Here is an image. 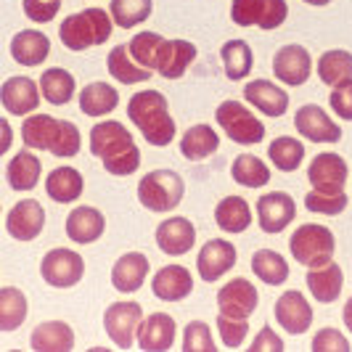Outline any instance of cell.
Wrapping results in <instances>:
<instances>
[{"mask_svg":"<svg viewBox=\"0 0 352 352\" xmlns=\"http://www.w3.org/2000/svg\"><path fill=\"white\" fill-rule=\"evenodd\" d=\"M157 247L167 257H180L196 244V228L188 217H167L157 226Z\"/></svg>","mask_w":352,"mask_h":352,"instance_id":"obj_18","label":"cell"},{"mask_svg":"<svg viewBox=\"0 0 352 352\" xmlns=\"http://www.w3.org/2000/svg\"><path fill=\"white\" fill-rule=\"evenodd\" d=\"M133 146H135V141H133L130 130L124 124L114 122V120H104L90 130V154L98 159L122 154Z\"/></svg>","mask_w":352,"mask_h":352,"instance_id":"obj_21","label":"cell"},{"mask_svg":"<svg viewBox=\"0 0 352 352\" xmlns=\"http://www.w3.org/2000/svg\"><path fill=\"white\" fill-rule=\"evenodd\" d=\"M244 98H247V104H252L260 114H267V117H283L286 109H289V93H283L270 80H252V82H247Z\"/></svg>","mask_w":352,"mask_h":352,"instance_id":"obj_25","label":"cell"},{"mask_svg":"<svg viewBox=\"0 0 352 352\" xmlns=\"http://www.w3.org/2000/svg\"><path fill=\"white\" fill-rule=\"evenodd\" d=\"M276 323L292 336L307 334L313 326V305L305 300L302 292L289 289L276 302Z\"/></svg>","mask_w":352,"mask_h":352,"instance_id":"obj_10","label":"cell"},{"mask_svg":"<svg viewBox=\"0 0 352 352\" xmlns=\"http://www.w3.org/2000/svg\"><path fill=\"white\" fill-rule=\"evenodd\" d=\"M342 320H344V326H347V331L352 334V297L344 302V310H342Z\"/></svg>","mask_w":352,"mask_h":352,"instance_id":"obj_55","label":"cell"},{"mask_svg":"<svg viewBox=\"0 0 352 352\" xmlns=\"http://www.w3.org/2000/svg\"><path fill=\"white\" fill-rule=\"evenodd\" d=\"M45 228V210L35 199H21L6 214V230L14 241H35Z\"/></svg>","mask_w":352,"mask_h":352,"instance_id":"obj_11","label":"cell"},{"mask_svg":"<svg viewBox=\"0 0 352 352\" xmlns=\"http://www.w3.org/2000/svg\"><path fill=\"white\" fill-rule=\"evenodd\" d=\"M305 3H307V6H329L331 0H305Z\"/></svg>","mask_w":352,"mask_h":352,"instance_id":"obj_56","label":"cell"},{"mask_svg":"<svg viewBox=\"0 0 352 352\" xmlns=\"http://www.w3.org/2000/svg\"><path fill=\"white\" fill-rule=\"evenodd\" d=\"M64 228H67L69 241H74V244H93V241H98V239L104 236L106 217H104V212H98L96 207L82 204V207H74V210L69 212Z\"/></svg>","mask_w":352,"mask_h":352,"instance_id":"obj_24","label":"cell"},{"mask_svg":"<svg viewBox=\"0 0 352 352\" xmlns=\"http://www.w3.org/2000/svg\"><path fill=\"white\" fill-rule=\"evenodd\" d=\"M127 120L141 130L146 143L151 146H170L175 141V120L167 111V98L159 90H141L133 93L127 101Z\"/></svg>","mask_w":352,"mask_h":352,"instance_id":"obj_1","label":"cell"},{"mask_svg":"<svg viewBox=\"0 0 352 352\" xmlns=\"http://www.w3.org/2000/svg\"><path fill=\"white\" fill-rule=\"evenodd\" d=\"M318 77L329 88H339V85L352 82V53L342 51V48L326 51L318 58Z\"/></svg>","mask_w":352,"mask_h":352,"instance_id":"obj_37","label":"cell"},{"mask_svg":"<svg viewBox=\"0 0 352 352\" xmlns=\"http://www.w3.org/2000/svg\"><path fill=\"white\" fill-rule=\"evenodd\" d=\"M297 217V204L294 199L283 191H270L257 199V220L263 233H281L289 228V223Z\"/></svg>","mask_w":352,"mask_h":352,"instance_id":"obj_15","label":"cell"},{"mask_svg":"<svg viewBox=\"0 0 352 352\" xmlns=\"http://www.w3.org/2000/svg\"><path fill=\"white\" fill-rule=\"evenodd\" d=\"M80 146H82V138H80V127L69 120H61L58 122V133H56V141L51 146V154L58 159H72L80 154Z\"/></svg>","mask_w":352,"mask_h":352,"instance_id":"obj_45","label":"cell"},{"mask_svg":"<svg viewBox=\"0 0 352 352\" xmlns=\"http://www.w3.org/2000/svg\"><path fill=\"white\" fill-rule=\"evenodd\" d=\"M230 177L244 186V188H263L270 180V170L260 157H252V154H241V157L233 159L230 164Z\"/></svg>","mask_w":352,"mask_h":352,"instance_id":"obj_41","label":"cell"},{"mask_svg":"<svg viewBox=\"0 0 352 352\" xmlns=\"http://www.w3.org/2000/svg\"><path fill=\"white\" fill-rule=\"evenodd\" d=\"M260 305L257 286L249 283L247 278H233L220 292H217V307L220 316L228 318H249Z\"/></svg>","mask_w":352,"mask_h":352,"instance_id":"obj_16","label":"cell"},{"mask_svg":"<svg viewBox=\"0 0 352 352\" xmlns=\"http://www.w3.org/2000/svg\"><path fill=\"white\" fill-rule=\"evenodd\" d=\"M151 292L162 302H183L194 292V276L183 265H164L151 278Z\"/></svg>","mask_w":352,"mask_h":352,"instance_id":"obj_20","label":"cell"},{"mask_svg":"<svg viewBox=\"0 0 352 352\" xmlns=\"http://www.w3.org/2000/svg\"><path fill=\"white\" fill-rule=\"evenodd\" d=\"M294 127L310 143H339L342 127L326 114V109L318 104H305L294 114Z\"/></svg>","mask_w":352,"mask_h":352,"instance_id":"obj_13","label":"cell"},{"mask_svg":"<svg viewBox=\"0 0 352 352\" xmlns=\"http://www.w3.org/2000/svg\"><path fill=\"white\" fill-rule=\"evenodd\" d=\"M148 270H151V263H148L146 254L127 252L111 267V286L117 292H122V294H135L143 286V281H146Z\"/></svg>","mask_w":352,"mask_h":352,"instance_id":"obj_23","label":"cell"},{"mask_svg":"<svg viewBox=\"0 0 352 352\" xmlns=\"http://www.w3.org/2000/svg\"><path fill=\"white\" fill-rule=\"evenodd\" d=\"M292 257L305 267H320V265L331 263L336 249L334 233L320 226V223H305L292 233Z\"/></svg>","mask_w":352,"mask_h":352,"instance_id":"obj_4","label":"cell"},{"mask_svg":"<svg viewBox=\"0 0 352 352\" xmlns=\"http://www.w3.org/2000/svg\"><path fill=\"white\" fill-rule=\"evenodd\" d=\"M217 148H220V135L210 124H194L180 138V154L186 159H191V162L212 157Z\"/></svg>","mask_w":352,"mask_h":352,"instance_id":"obj_36","label":"cell"},{"mask_svg":"<svg viewBox=\"0 0 352 352\" xmlns=\"http://www.w3.org/2000/svg\"><path fill=\"white\" fill-rule=\"evenodd\" d=\"M40 85H37L32 77H24V74H16V77H8L3 85H0V104L8 114L14 117H27L37 111L40 106Z\"/></svg>","mask_w":352,"mask_h":352,"instance_id":"obj_12","label":"cell"},{"mask_svg":"<svg viewBox=\"0 0 352 352\" xmlns=\"http://www.w3.org/2000/svg\"><path fill=\"white\" fill-rule=\"evenodd\" d=\"M217 331L220 339L228 350H236L244 344V339L249 334V318H228V316H217Z\"/></svg>","mask_w":352,"mask_h":352,"instance_id":"obj_48","label":"cell"},{"mask_svg":"<svg viewBox=\"0 0 352 352\" xmlns=\"http://www.w3.org/2000/svg\"><path fill=\"white\" fill-rule=\"evenodd\" d=\"M162 40L164 37L159 35V32H148V30H143L138 35H133V40L127 43V51L130 56L146 67V69H157V53H159V45H162Z\"/></svg>","mask_w":352,"mask_h":352,"instance_id":"obj_44","label":"cell"},{"mask_svg":"<svg viewBox=\"0 0 352 352\" xmlns=\"http://www.w3.org/2000/svg\"><path fill=\"white\" fill-rule=\"evenodd\" d=\"M120 106V93L109 82H90L80 93V111L85 117H106Z\"/></svg>","mask_w":352,"mask_h":352,"instance_id":"obj_34","label":"cell"},{"mask_svg":"<svg viewBox=\"0 0 352 352\" xmlns=\"http://www.w3.org/2000/svg\"><path fill=\"white\" fill-rule=\"evenodd\" d=\"M310 72H313V58L310 51L305 45H283L273 56V74L276 80L289 85V88H300L310 80Z\"/></svg>","mask_w":352,"mask_h":352,"instance_id":"obj_9","label":"cell"},{"mask_svg":"<svg viewBox=\"0 0 352 352\" xmlns=\"http://www.w3.org/2000/svg\"><path fill=\"white\" fill-rule=\"evenodd\" d=\"M106 69H109V74H111L120 85H138V82L151 80V74H154V72L141 67V64L130 56L127 45H117V48L109 51V56H106Z\"/></svg>","mask_w":352,"mask_h":352,"instance_id":"obj_31","label":"cell"},{"mask_svg":"<svg viewBox=\"0 0 352 352\" xmlns=\"http://www.w3.org/2000/svg\"><path fill=\"white\" fill-rule=\"evenodd\" d=\"M43 175V162L32 154V148H21L19 154L11 157L8 167H6V177H8V186L19 191V194H27L32 191Z\"/></svg>","mask_w":352,"mask_h":352,"instance_id":"obj_28","label":"cell"},{"mask_svg":"<svg viewBox=\"0 0 352 352\" xmlns=\"http://www.w3.org/2000/svg\"><path fill=\"white\" fill-rule=\"evenodd\" d=\"M329 101H331V111H334V114H339L342 120L352 122V82L339 85V88H331Z\"/></svg>","mask_w":352,"mask_h":352,"instance_id":"obj_52","label":"cell"},{"mask_svg":"<svg viewBox=\"0 0 352 352\" xmlns=\"http://www.w3.org/2000/svg\"><path fill=\"white\" fill-rule=\"evenodd\" d=\"M30 347L35 352H72L74 350V331L64 320H45L32 331Z\"/></svg>","mask_w":352,"mask_h":352,"instance_id":"obj_30","label":"cell"},{"mask_svg":"<svg viewBox=\"0 0 352 352\" xmlns=\"http://www.w3.org/2000/svg\"><path fill=\"white\" fill-rule=\"evenodd\" d=\"M252 273L267 286H281L289 281V263L276 249H257L252 254Z\"/></svg>","mask_w":352,"mask_h":352,"instance_id":"obj_38","label":"cell"},{"mask_svg":"<svg viewBox=\"0 0 352 352\" xmlns=\"http://www.w3.org/2000/svg\"><path fill=\"white\" fill-rule=\"evenodd\" d=\"M214 223L226 233H244L252 226V207L241 196H226L214 207Z\"/></svg>","mask_w":352,"mask_h":352,"instance_id":"obj_32","label":"cell"},{"mask_svg":"<svg viewBox=\"0 0 352 352\" xmlns=\"http://www.w3.org/2000/svg\"><path fill=\"white\" fill-rule=\"evenodd\" d=\"M267 157L273 162L276 170L281 173H294L302 167V159H305V146L297 138H289V135H281L276 141H270L267 146Z\"/></svg>","mask_w":352,"mask_h":352,"instance_id":"obj_42","label":"cell"},{"mask_svg":"<svg viewBox=\"0 0 352 352\" xmlns=\"http://www.w3.org/2000/svg\"><path fill=\"white\" fill-rule=\"evenodd\" d=\"M305 207L307 212H316V214H342L347 210V194H329V191H307L305 196Z\"/></svg>","mask_w":352,"mask_h":352,"instance_id":"obj_46","label":"cell"},{"mask_svg":"<svg viewBox=\"0 0 352 352\" xmlns=\"http://www.w3.org/2000/svg\"><path fill=\"white\" fill-rule=\"evenodd\" d=\"M24 6V16L35 24H48L56 19L58 8H61V0H21Z\"/></svg>","mask_w":352,"mask_h":352,"instance_id":"obj_51","label":"cell"},{"mask_svg":"<svg viewBox=\"0 0 352 352\" xmlns=\"http://www.w3.org/2000/svg\"><path fill=\"white\" fill-rule=\"evenodd\" d=\"M175 318L167 313H151L138 323V347L146 352H167L175 344Z\"/></svg>","mask_w":352,"mask_h":352,"instance_id":"obj_19","label":"cell"},{"mask_svg":"<svg viewBox=\"0 0 352 352\" xmlns=\"http://www.w3.org/2000/svg\"><path fill=\"white\" fill-rule=\"evenodd\" d=\"M307 289H310V294L316 297L318 302H323V305H331V302L339 300V294H342V286H344V273H342V267L331 260V263L320 265V267H307Z\"/></svg>","mask_w":352,"mask_h":352,"instance_id":"obj_26","label":"cell"},{"mask_svg":"<svg viewBox=\"0 0 352 352\" xmlns=\"http://www.w3.org/2000/svg\"><path fill=\"white\" fill-rule=\"evenodd\" d=\"M347 162L339 157V154H316L310 162V170H307V180L313 183L316 191H329V194H342L344 186H347Z\"/></svg>","mask_w":352,"mask_h":352,"instance_id":"obj_14","label":"cell"},{"mask_svg":"<svg viewBox=\"0 0 352 352\" xmlns=\"http://www.w3.org/2000/svg\"><path fill=\"white\" fill-rule=\"evenodd\" d=\"M111 30L114 21L104 8H85L61 21L58 37L69 51H88L93 45H104L111 37Z\"/></svg>","mask_w":352,"mask_h":352,"instance_id":"obj_2","label":"cell"},{"mask_svg":"<svg viewBox=\"0 0 352 352\" xmlns=\"http://www.w3.org/2000/svg\"><path fill=\"white\" fill-rule=\"evenodd\" d=\"M214 339H212L210 326L204 320H191L183 331V352H214Z\"/></svg>","mask_w":352,"mask_h":352,"instance_id":"obj_47","label":"cell"},{"mask_svg":"<svg viewBox=\"0 0 352 352\" xmlns=\"http://www.w3.org/2000/svg\"><path fill=\"white\" fill-rule=\"evenodd\" d=\"M51 53V40L40 30H21L11 40V58L21 67H40Z\"/></svg>","mask_w":352,"mask_h":352,"instance_id":"obj_27","label":"cell"},{"mask_svg":"<svg viewBox=\"0 0 352 352\" xmlns=\"http://www.w3.org/2000/svg\"><path fill=\"white\" fill-rule=\"evenodd\" d=\"M289 16L286 0H233L230 19L239 27H260L265 32L278 30Z\"/></svg>","mask_w":352,"mask_h":352,"instance_id":"obj_6","label":"cell"},{"mask_svg":"<svg viewBox=\"0 0 352 352\" xmlns=\"http://www.w3.org/2000/svg\"><path fill=\"white\" fill-rule=\"evenodd\" d=\"M40 96L53 106H64L74 98V90H77V82L72 77V72L61 69V67H51L40 74Z\"/></svg>","mask_w":352,"mask_h":352,"instance_id":"obj_35","label":"cell"},{"mask_svg":"<svg viewBox=\"0 0 352 352\" xmlns=\"http://www.w3.org/2000/svg\"><path fill=\"white\" fill-rule=\"evenodd\" d=\"M143 320V307L138 302H114L109 305L104 313V329L109 339L120 347V350H130L135 342V331L138 323Z\"/></svg>","mask_w":352,"mask_h":352,"instance_id":"obj_8","label":"cell"},{"mask_svg":"<svg viewBox=\"0 0 352 352\" xmlns=\"http://www.w3.org/2000/svg\"><path fill=\"white\" fill-rule=\"evenodd\" d=\"M101 162H104V170L109 175H117V177L133 175V173L141 167V148L133 146V148H127L122 154L106 157V159H101Z\"/></svg>","mask_w":352,"mask_h":352,"instance_id":"obj_49","label":"cell"},{"mask_svg":"<svg viewBox=\"0 0 352 352\" xmlns=\"http://www.w3.org/2000/svg\"><path fill=\"white\" fill-rule=\"evenodd\" d=\"M196 45L188 40H162L157 53V69L164 80H180L186 69L194 64Z\"/></svg>","mask_w":352,"mask_h":352,"instance_id":"obj_22","label":"cell"},{"mask_svg":"<svg viewBox=\"0 0 352 352\" xmlns=\"http://www.w3.org/2000/svg\"><path fill=\"white\" fill-rule=\"evenodd\" d=\"M30 302L24 292L16 286H3L0 289V331H16L19 326L27 320Z\"/></svg>","mask_w":352,"mask_h":352,"instance_id":"obj_39","label":"cell"},{"mask_svg":"<svg viewBox=\"0 0 352 352\" xmlns=\"http://www.w3.org/2000/svg\"><path fill=\"white\" fill-rule=\"evenodd\" d=\"M249 352H281L286 350L283 347V339L270 326H265V329H260V334L252 339V344L247 347Z\"/></svg>","mask_w":352,"mask_h":352,"instance_id":"obj_53","label":"cell"},{"mask_svg":"<svg viewBox=\"0 0 352 352\" xmlns=\"http://www.w3.org/2000/svg\"><path fill=\"white\" fill-rule=\"evenodd\" d=\"M154 3L151 0H111L109 16L120 30H133L151 16Z\"/></svg>","mask_w":352,"mask_h":352,"instance_id":"obj_43","label":"cell"},{"mask_svg":"<svg viewBox=\"0 0 352 352\" xmlns=\"http://www.w3.org/2000/svg\"><path fill=\"white\" fill-rule=\"evenodd\" d=\"M58 122L51 114H27V120L21 124V141L32 151H51L56 133H58Z\"/></svg>","mask_w":352,"mask_h":352,"instance_id":"obj_33","label":"cell"},{"mask_svg":"<svg viewBox=\"0 0 352 352\" xmlns=\"http://www.w3.org/2000/svg\"><path fill=\"white\" fill-rule=\"evenodd\" d=\"M313 352H350V342L347 336L336 329H320L316 336H313V344H310Z\"/></svg>","mask_w":352,"mask_h":352,"instance_id":"obj_50","label":"cell"},{"mask_svg":"<svg viewBox=\"0 0 352 352\" xmlns=\"http://www.w3.org/2000/svg\"><path fill=\"white\" fill-rule=\"evenodd\" d=\"M82 191H85V177L69 164L56 167L45 177V194L51 196L56 204H72L82 196Z\"/></svg>","mask_w":352,"mask_h":352,"instance_id":"obj_29","label":"cell"},{"mask_svg":"<svg viewBox=\"0 0 352 352\" xmlns=\"http://www.w3.org/2000/svg\"><path fill=\"white\" fill-rule=\"evenodd\" d=\"M233 265H236V247L226 239L207 241L199 252V257H196V270L204 278V283L220 281Z\"/></svg>","mask_w":352,"mask_h":352,"instance_id":"obj_17","label":"cell"},{"mask_svg":"<svg viewBox=\"0 0 352 352\" xmlns=\"http://www.w3.org/2000/svg\"><path fill=\"white\" fill-rule=\"evenodd\" d=\"M214 120L230 141L239 143V146H257L265 141L263 120H257L247 109V104H241V101H233V98L223 101L214 111Z\"/></svg>","mask_w":352,"mask_h":352,"instance_id":"obj_5","label":"cell"},{"mask_svg":"<svg viewBox=\"0 0 352 352\" xmlns=\"http://www.w3.org/2000/svg\"><path fill=\"white\" fill-rule=\"evenodd\" d=\"M11 143H14V130H11V124H8L6 117H0V157H6Z\"/></svg>","mask_w":352,"mask_h":352,"instance_id":"obj_54","label":"cell"},{"mask_svg":"<svg viewBox=\"0 0 352 352\" xmlns=\"http://www.w3.org/2000/svg\"><path fill=\"white\" fill-rule=\"evenodd\" d=\"M220 58H223V67H226V77L233 80V82L247 80V74L254 67V56H252V48H249L247 40H228V43H223Z\"/></svg>","mask_w":352,"mask_h":352,"instance_id":"obj_40","label":"cell"},{"mask_svg":"<svg viewBox=\"0 0 352 352\" xmlns=\"http://www.w3.org/2000/svg\"><path fill=\"white\" fill-rule=\"evenodd\" d=\"M40 276L53 289H72V286H77V283L82 281V276H85V260L74 249L56 247L43 257Z\"/></svg>","mask_w":352,"mask_h":352,"instance_id":"obj_7","label":"cell"},{"mask_svg":"<svg viewBox=\"0 0 352 352\" xmlns=\"http://www.w3.org/2000/svg\"><path fill=\"white\" fill-rule=\"evenodd\" d=\"M186 196V183L175 170H151L138 183V201L148 212H173Z\"/></svg>","mask_w":352,"mask_h":352,"instance_id":"obj_3","label":"cell"}]
</instances>
